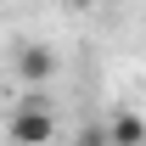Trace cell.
<instances>
[{
	"mask_svg": "<svg viewBox=\"0 0 146 146\" xmlns=\"http://www.w3.org/2000/svg\"><path fill=\"white\" fill-rule=\"evenodd\" d=\"M73 146H112V141H107V129H84V135H79Z\"/></svg>",
	"mask_w": 146,
	"mask_h": 146,
	"instance_id": "4",
	"label": "cell"
},
{
	"mask_svg": "<svg viewBox=\"0 0 146 146\" xmlns=\"http://www.w3.org/2000/svg\"><path fill=\"white\" fill-rule=\"evenodd\" d=\"M107 141H112V146H146V118L129 112V107H118V112L107 118Z\"/></svg>",
	"mask_w": 146,
	"mask_h": 146,
	"instance_id": "3",
	"label": "cell"
},
{
	"mask_svg": "<svg viewBox=\"0 0 146 146\" xmlns=\"http://www.w3.org/2000/svg\"><path fill=\"white\" fill-rule=\"evenodd\" d=\"M73 6H101V0H73Z\"/></svg>",
	"mask_w": 146,
	"mask_h": 146,
	"instance_id": "5",
	"label": "cell"
},
{
	"mask_svg": "<svg viewBox=\"0 0 146 146\" xmlns=\"http://www.w3.org/2000/svg\"><path fill=\"white\" fill-rule=\"evenodd\" d=\"M11 68H17V79H28V84H45V79H56V51L51 45H23Z\"/></svg>",
	"mask_w": 146,
	"mask_h": 146,
	"instance_id": "2",
	"label": "cell"
},
{
	"mask_svg": "<svg viewBox=\"0 0 146 146\" xmlns=\"http://www.w3.org/2000/svg\"><path fill=\"white\" fill-rule=\"evenodd\" d=\"M6 135L17 146H51L56 141V112L45 107V101H23V107H11V118H6Z\"/></svg>",
	"mask_w": 146,
	"mask_h": 146,
	"instance_id": "1",
	"label": "cell"
}]
</instances>
